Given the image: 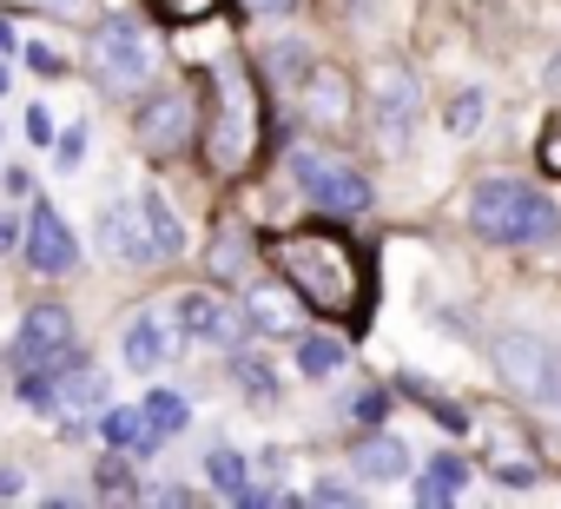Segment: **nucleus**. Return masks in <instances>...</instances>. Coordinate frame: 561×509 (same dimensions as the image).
I'll return each mask as SVG.
<instances>
[{
  "label": "nucleus",
  "instance_id": "32",
  "mask_svg": "<svg viewBox=\"0 0 561 509\" xmlns=\"http://www.w3.org/2000/svg\"><path fill=\"white\" fill-rule=\"evenodd\" d=\"M54 159H60V172H80V159H87V126H67V133L54 139Z\"/></svg>",
  "mask_w": 561,
  "mask_h": 509
},
{
  "label": "nucleus",
  "instance_id": "13",
  "mask_svg": "<svg viewBox=\"0 0 561 509\" xmlns=\"http://www.w3.org/2000/svg\"><path fill=\"white\" fill-rule=\"evenodd\" d=\"M489 470L508 483V489H528L535 476H541V463H535V450L508 430V423H489Z\"/></svg>",
  "mask_w": 561,
  "mask_h": 509
},
{
  "label": "nucleus",
  "instance_id": "38",
  "mask_svg": "<svg viewBox=\"0 0 561 509\" xmlns=\"http://www.w3.org/2000/svg\"><path fill=\"white\" fill-rule=\"evenodd\" d=\"M21 238H27V225H21V218H0V251H14Z\"/></svg>",
  "mask_w": 561,
  "mask_h": 509
},
{
  "label": "nucleus",
  "instance_id": "6",
  "mask_svg": "<svg viewBox=\"0 0 561 509\" xmlns=\"http://www.w3.org/2000/svg\"><path fill=\"white\" fill-rule=\"evenodd\" d=\"M133 133H139V146H146L152 159H179V152H192V139H198V100H192L185 87H159L152 100H139Z\"/></svg>",
  "mask_w": 561,
  "mask_h": 509
},
{
  "label": "nucleus",
  "instance_id": "25",
  "mask_svg": "<svg viewBox=\"0 0 561 509\" xmlns=\"http://www.w3.org/2000/svg\"><path fill=\"white\" fill-rule=\"evenodd\" d=\"M146 218H152V231H159V251H165V259H179V251H185V225H179V212H172L159 192H146Z\"/></svg>",
  "mask_w": 561,
  "mask_h": 509
},
{
  "label": "nucleus",
  "instance_id": "17",
  "mask_svg": "<svg viewBox=\"0 0 561 509\" xmlns=\"http://www.w3.org/2000/svg\"><path fill=\"white\" fill-rule=\"evenodd\" d=\"M100 437L113 443V450H133V456H152L165 437L152 430V417H146V404L139 410H100Z\"/></svg>",
  "mask_w": 561,
  "mask_h": 509
},
{
  "label": "nucleus",
  "instance_id": "41",
  "mask_svg": "<svg viewBox=\"0 0 561 509\" xmlns=\"http://www.w3.org/2000/svg\"><path fill=\"white\" fill-rule=\"evenodd\" d=\"M0 496H21V476L14 470H0Z\"/></svg>",
  "mask_w": 561,
  "mask_h": 509
},
{
  "label": "nucleus",
  "instance_id": "21",
  "mask_svg": "<svg viewBox=\"0 0 561 509\" xmlns=\"http://www.w3.org/2000/svg\"><path fill=\"white\" fill-rule=\"evenodd\" d=\"M344 364H351L344 338H324V331H305V338H298V371H305V377L324 384V377H337Z\"/></svg>",
  "mask_w": 561,
  "mask_h": 509
},
{
  "label": "nucleus",
  "instance_id": "35",
  "mask_svg": "<svg viewBox=\"0 0 561 509\" xmlns=\"http://www.w3.org/2000/svg\"><path fill=\"white\" fill-rule=\"evenodd\" d=\"M541 166L561 179V120H548V133H541Z\"/></svg>",
  "mask_w": 561,
  "mask_h": 509
},
{
  "label": "nucleus",
  "instance_id": "42",
  "mask_svg": "<svg viewBox=\"0 0 561 509\" xmlns=\"http://www.w3.org/2000/svg\"><path fill=\"white\" fill-rule=\"evenodd\" d=\"M548 87H554V93H561V54H554V60H548Z\"/></svg>",
  "mask_w": 561,
  "mask_h": 509
},
{
  "label": "nucleus",
  "instance_id": "24",
  "mask_svg": "<svg viewBox=\"0 0 561 509\" xmlns=\"http://www.w3.org/2000/svg\"><path fill=\"white\" fill-rule=\"evenodd\" d=\"M146 417H152L159 437H179V430L192 423V404H185L179 391H152V397H146Z\"/></svg>",
  "mask_w": 561,
  "mask_h": 509
},
{
  "label": "nucleus",
  "instance_id": "20",
  "mask_svg": "<svg viewBox=\"0 0 561 509\" xmlns=\"http://www.w3.org/2000/svg\"><path fill=\"white\" fill-rule=\"evenodd\" d=\"M462 483H469V463L449 450V456H436V463L416 476V502H423V509H436V502H456V496H462Z\"/></svg>",
  "mask_w": 561,
  "mask_h": 509
},
{
  "label": "nucleus",
  "instance_id": "23",
  "mask_svg": "<svg viewBox=\"0 0 561 509\" xmlns=\"http://www.w3.org/2000/svg\"><path fill=\"white\" fill-rule=\"evenodd\" d=\"M60 377H67V391H60L67 410H106V377H100V371L73 364V371H60Z\"/></svg>",
  "mask_w": 561,
  "mask_h": 509
},
{
  "label": "nucleus",
  "instance_id": "12",
  "mask_svg": "<svg viewBox=\"0 0 561 509\" xmlns=\"http://www.w3.org/2000/svg\"><path fill=\"white\" fill-rule=\"evenodd\" d=\"M172 312H179V331L198 338V344H238L244 325H251V312H238V305H225V298H211V292H185Z\"/></svg>",
  "mask_w": 561,
  "mask_h": 509
},
{
  "label": "nucleus",
  "instance_id": "14",
  "mask_svg": "<svg viewBox=\"0 0 561 509\" xmlns=\"http://www.w3.org/2000/svg\"><path fill=\"white\" fill-rule=\"evenodd\" d=\"M351 470H357L364 483H397V476L410 470V443H403V437H383V430H370V437L351 450Z\"/></svg>",
  "mask_w": 561,
  "mask_h": 509
},
{
  "label": "nucleus",
  "instance_id": "22",
  "mask_svg": "<svg viewBox=\"0 0 561 509\" xmlns=\"http://www.w3.org/2000/svg\"><path fill=\"white\" fill-rule=\"evenodd\" d=\"M205 476H211V489L231 496V502L251 496V463H244L238 450H211V456H205Z\"/></svg>",
  "mask_w": 561,
  "mask_h": 509
},
{
  "label": "nucleus",
  "instance_id": "30",
  "mask_svg": "<svg viewBox=\"0 0 561 509\" xmlns=\"http://www.w3.org/2000/svg\"><path fill=\"white\" fill-rule=\"evenodd\" d=\"M8 8H34V14H54V21H87L93 0H8Z\"/></svg>",
  "mask_w": 561,
  "mask_h": 509
},
{
  "label": "nucleus",
  "instance_id": "34",
  "mask_svg": "<svg viewBox=\"0 0 561 509\" xmlns=\"http://www.w3.org/2000/svg\"><path fill=\"white\" fill-rule=\"evenodd\" d=\"M351 410H357V423H364V430H377V423L390 417V391H364Z\"/></svg>",
  "mask_w": 561,
  "mask_h": 509
},
{
  "label": "nucleus",
  "instance_id": "19",
  "mask_svg": "<svg viewBox=\"0 0 561 509\" xmlns=\"http://www.w3.org/2000/svg\"><path fill=\"white\" fill-rule=\"evenodd\" d=\"M205 265H211V279H244V265H251V231L238 225V218H225L218 231H211V251H205Z\"/></svg>",
  "mask_w": 561,
  "mask_h": 509
},
{
  "label": "nucleus",
  "instance_id": "9",
  "mask_svg": "<svg viewBox=\"0 0 561 509\" xmlns=\"http://www.w3.org/2000/svg\"><path fill=\"white\" fill-rule=\"evenodd\" d=\"M416 113H423L416 73H410L403 60H383V67H377V139H383V152H410Z\"/></svg>",
  "mask_w": 561,
  "mask_h": 509
},
{
  "label": "nucleus",
  "instance_id": "28",
  "mask_svg": "<svg viewBox=\"0 0 561 509\" xmlns=\"http://www.w3.org/2000/svg\"><path fill=\"white\" fill-rule=\"evenodd\" d=\"M482 120H489V100H482V93H476V87H469V93H456V100H449V133H462V139H469V133H476V126H482Z\"/></svg>",
  "mask_w": 561,
  "mask_h": 509
},
{
  "label": "nucleus",
  "instance_id": "31",
  "mask_svg": "<svg viewBox=\"0 0 561 509\" xmlns=\"http://www.w3.org/2000/svg\"><path fill=\"white\" fill-rule=\"evenodd\" d=\"M271 73H277V80H298V73H311L305 47H298V41H277V54H271Z\"/></svg>",
  "mask_w": 561,
  "mask_h": 509
},
{
  "label": "nucleus",
  "instance_id": "11",
  "mask_svg": "<svg viewBox=\"0 0 561 509\" xmlns=\"http://www.w3.org/2000/svg\"><path fill=\"white\" fill-rule=\"evenodd\" d=\"M100 245L113 251L119 265H165L159 231H152V218H146V199H139V205H106V218H100Z\"/></svg>",
  "mask_w": 561,
  "mask_h": 509
},
{
  "label": "nucleus",
  "instance_id": "33",
  "mask_svg": "<svg viewBox=\"0 0 561 509\" xmlns=\"http://www.w3.org/2000/svg\"><path fill=\"white\" fill-rule=\"evenodd\" d=\"M152 8H159L165 21H211L218 0H152Z\"/></svg>",
  "mask_w": 561,
  "mask_h": 509
},
{
  "label": "nucleus",
  "instance_id": "1",
  "mask_svg": "<svg viewBox=\"0 0 561 509\" xmlns=\"http://www.w3.org/2000/svg\"><path fill=\"white\" fill-rule=\"evenodd\" d=\"M277 272H285V285L324 312V318H364V298H370V279H364V259L357 245H344L337 231H285L271 245Z\"/></svg>",
  "mask_w": 561,
  "mask_h": 509
},
{
  "label": "nucleus",
  "instance_id": "10",
  "mask_svg": "<svg viewBox=\"0 0 561 509\" xmlns=\"http://www.w3.org/2000/svg\"><path fill=\"white\" fill-rule=\"evenodd\" d=\"M21 251H27V265H34L41 279H67V272L80 265V238H73V225H67L54 205H41V199H34V212H27Z\"/></svg>",
  "mask_w": 561,
  "mask_h": 509
},
{
  "label": "nucleus",
  "instance_id": "27",
  "mask_svg": "<svg viewBox=\"0 0 561 509\" xmlns=\"http://www.w3.org/2000/svg\"><path fill=\"white\" fill-rule=\"evenodd\" d=\"M403 391H410V397H416V404H430V410H436V423H443V430H469V410H462V404H449V397H443V391H436V384H423V377H403Z\"/></svg>",
  "mask_w": 561,
  "mask_h": 509
},
{
  "label": "nucleus",
  "instance_id": "3",
  "mask_svg": "<svg viewBox=\"0 0 561 509\" xmlns=\"http://www.w3.org/2000/svg\"><path fill=\"white\" fill-rule=\"evenodd\" d=\"M469 225L489 238V245H541L561 231V212L548 192H535L528 179L515 172H495L469 192Z\"/></svg>",
  "mask_w": 561,
  "mask_h": 509
},
{
  "label": "nucleus",
  "instance_id": "18",
  "mask_svg": "<svg viewBox=\"0 0 561 509\" xmlns=\"http://www.w3.org/2000/svg\"><path fill=\"white\" fill-rule=\"evenodd\" d=\"M244 312H251V331H271V338L298 331V298L277 292V285H251L244 292Z\"/></svg>",
  "mask_w": 561,
  "mask_h": 509
},
{
  "label": "nucleus",
  "instance_id": "4",
  "mask_svg": "<svg viewBox=\"0 0 561 509\" xmlns=\"http://www.w3.org/2000/svg\"><path fill=\"white\" fill-rule=\"evenodd\" d=\"M87 67H93V80H100L106 93H133V87L152 73V41H146V27H139L133 14H106V21L93 27V41H87Z\"/></svg>",
  "mask_w": 561,
  "mask_h": 509
},
{
  "label": "nucleus",
  "instance_id": "39",
  "mask_svg": "<svg viewBox=\"0 0 561 509\" xmlns=\"http://www.w3.org/2000/svg\"><path fill=\"white\" fill-rule=\"evenodd\" d=\"M27 67H34V73H60V60H54L47 47H27Z\"/></svg>",
  "mask_w": 561,
  "mask_h": 509
},
{
  "label": "nucleus",
  "instance_id": "37",
  "mask_svg": "<svg viewBox=\"0 0 561 509\" xmlns=\"http://www.w3.org/2000/svg\"><path fill=\"white\" fill-rule=\"evenodd\" d=\"M351 496H357L351 483H318V489H311V502H351Z\"/></svg>",
  "mask_w": 561,
  "mask_h": 509
},
{
  "label": "nucleus",
  "instance_id": "2",
  "mask_svg": "<svg viewBox=\"0 0 561 509\" xmlns=\"http://www.w3.org/2000/svg\"><path fill=\"white\" fill-rule=\"evenodd\" d=\"M257 139H264V106H257V80L238 54H225L211 67V126H205V159L218 179L244 172L257 159Z\"/></svg>",
  "mask_w": 561,
  "mask_h": 509
},
{
  "label": "nucleus",
  "instance_id": "40",
  "mask_svg": "<svg viewBox=\"0 0 561 509\" xmlns=\"http://www.w3.org/2000/svg\"><path fill=\"white\" fill-rule=\"evenodd\" d=\"M244 8H251V14H291L298 0H244Z\"/></svg>",
  "mask_w": 561,
  "mask_h": 509
},
{
  "label": "nucleus",
  "instance_id": "7",
  "mask_svg": "<svg viewBox=\"0 0 561 509\" xmlns=\"http://www.w3.org/2000/svg\"><path fill=\"white\" fill-rule=\"evenodd\" d=\"M495 364H502V377H508L522 397L561 404V344H548V338H535V331H502V338H495Z\"/></svg>",
  "mask_w": 561,
  "mask_h": 509
},
{
  "label": "nucleus",
  "instance_id": "26",
  "mask_svg": "<svg viewBox=\"0 0 561 509\" xmlns=\"http://www.w3.org/2000/svg\"><path fill=\"white\" fill-rule=\"evenodd\" d=\"M231 377H238V384H244L257 404H277V377H271V364H264V358L238 351V358H231Z\"/></svg>",
  "mask_w": 561,
  "mask_h": 509
},
{
  "label": "nucleus",
  "instance_id": "8",
  "mask_svg": "<svg viewBox=\"0 0 561 509\" xmlns=\"http://www.w3.org/2000/svg\"><path fill=\"white\" fill-rule=\"evenodd\" d=\"M14 364L21 371H73V312L67 305H34L21 318V338H14Z\"/></svg>",
  "mask_w": 561,
  "mask_h": 509
},
{
  "label": "nucleus",
  "instance_id": "5",
  "mask_svg": "<svg viewBox=\"0 0 561 509\" xmlns=\"http://www.w3.org/2000/svg\"><path fill=\"white\" fill-rule=\"evenodd\" d=\"M291 179H298V192H305L318 212H331V218H357V212H370V179L351 172L337 152L298 146V152H291Z\"/></svg>",
  "mask_w": 561,
  "mask_h": 509
},
{
  "label": "nucleus",
  "instance_id": "16",
  "mask_svg": "<svg viewBox=\"0 0 561 509\" xmlns=\"http://www.w3.org/2000/svg\"><path fill=\"white\" fill-rule=\"evenodd\" d=\"M305 93H311V100H305V113H311L318 126H331V133H337V126L351 120V106H344V100H351V80H344L337 67H318V73L305 80Z\"/></svg>",
  "mask_w": 561,
  "mask_h": 509
},
{
  "label": "nucleus",
  "instance_id": "29",
  "mask_svg": "<svg viewBox=\"0 0 561 509\" xmlns=\"http://www.w3.org/2000/svg\"><path fill=\"white\" fill-rule=\"evenodd\" d=\"M93 483H100L106 496H139V483H133V463H126V456H106Z\"/></svg>",
  "mask_w": 561,
  "mask_h": 509
},
{
  "label": "nucleus",
  "instance_id": "36",
  "mask_svg": "<svg viewBox=\"0 0 561 509\" xmlns=\"http://www.w3.org/2000/svg\"><path fill=\"white\" fill-rule=\"evenodd\" d=\"M27 139H34V146H47V139H60V133H54V120H47L41 106H27Z\"/></svg>",
  "mask_w": 561,
  "mask_h": 509
},
{
  "label": "nucleus",
  "instance_id": "15",
  "mask_svg": "<svg viewBox=\"0 0 561 509\" xmlns=\"http://www.w3.org/2000/svg\"><path fill=\"white\" fill-rule=\"evenodd\" d=\"M119 344H126V364H133V371H159V364L172 358V331H165V318H159V312H139V318L126 325V338H119Z\"/></svg>",
  "mask_w": 561,
  "mask_h": 509
}]
</instances>
